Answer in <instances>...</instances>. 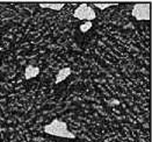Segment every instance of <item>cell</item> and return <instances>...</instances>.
<instances>
[{
  "instance_id": "obj_1",
  "label": "cell",
  "mask_w": 152,
  "mask_h": 142,
  "mask_svg": "<svg viewBox=\"0 0 152 142\" xmlns=\"http://www.w3.org/2000/svg\"><path fill=\"white\" fill-rule=\"evenodd\" d=\"M44 132L49 135L64 138V139H75L76 138L75 133L69 130L66 122H64L59 119H55V120L51 121L50 124H48L44 127Z\"/></svg>"
},
{
  "instance_id": "obj_2",
  "label": "cell",
  "mask_w": 152,
  "mask_h": 142,
  "mask_svg": "<svg viewBox=\"0 0 152 142\" xmlns=\"http://www.w3.org/2000/svg\"><path fill=\"white\" fill-rule=\"evenodd\" d=\"M131 15L138 21H149L151 18V8L149 4H137L132 7Z\"/></svg>"
},
{
  "instance_id": "obj_3",
  "label": "cell",
  "mask_w": 152,
  "mask_h": 142,
  "mask_svg": "<svg viewBox=\"0 0 152 142\" xmlns=\"http://www.w3.org/2000/svg\"><path fill=\"white\" fill-rule=\"evenodd\" d=\"M73 16L76 19H79V20H85V21H91L92 22V20H94L96 18V13H95L93 7L83 4L75 10Z\"/></svg>"
},
{
  "instance_id": "obj_4",
  "label": "cell",
  "mask_w": 152,
  "mask_h": 142,
  "mask_svg": "<svg viewBox=\"0 0 152 142\" xmlns=\"http://www.w3.org/2000/svg\"><path fill=\"white\" fill-rule=\"evenodd\" d=\"M39 74V68L38 66H34V65H28L25 70V78L27 80L35 78L36 76H38Z\"/></svg>"
},
{
  "instance_id": "obj_5",
  "label": "cell",
  "mask_w": 152,
  "mask_h": 142,
  "mask_svg": "<svg viewBox=\"0 0 152 142\" xmlns=\"http://www.w3.org/2000/svg\"><path fill=\"white\" fill-rule=\"evenodd\" d=\"M71 75V68H63V69H61L58 72H57V75H56V84H59V83H62L63 80H65L66 78L69 77Z\"/></svg>"
},
{
  "instance_id": "obj_6",
  "label": "cell",
  "mask_w": 152,
  "mask_h": 142,
  "mask_svg": "<svg viewBox=\"0 0 152 142\" xmlns=\"http://www.w3.org/2000/svg\"><path fill=\"white\" fill-rule=\"evenodd\" d=\"M39 7L41 8H48V10H53V11H61L63 10L64 4H49V2H43V4H39Z\"/></svg>"
},
{
  "instance_id": "obj_7",
  "label": "cell",
  "mask_w": 152,
  "mask_h": 142,
  "mask_svg": "<svg viewBox=\"0 0 152 142\" xmlns=\"http://www.w3.org/2000/svg\"><path fill=\"white\" fill-rule=\"evenodd\" d=\"M91 28H92V22L91 21H86L85 24L80 25V32L81 33H86V32H88Z\"/></svg>"
},
{
  "instance_id": "obj_8",
  "label": "cell",
  "mask_w": 152,
  "mask_h": 142,
  "mask_svg": "<svg viewBox=\"0 0 152 142\" xmlns=\"http://www.w3.org/2000/svg\"><path fill=\"white\" fill-rule=\"evenodd\" d=\"M96 8H99V10H106V8H109L110 6H113L112 4H109V2H107V4H95L94 5Z\"/></svg>"
},
{
  "instance_id": "obj_9",
  "label": "cell",
  "mask_w": 152,
  "mask_h": 142,
  "mask_svg": "<svg viewBox=\"0 0 152 142\" xmlns=\"http://www.w3.org/2000/svg\"><path fill=\"white\" fill-rule=\"evenodd\" d=\"M109 104H110V105H120V102H118V100H116V99H114V100H112Z\"/></svg>"
}]
</instances>
